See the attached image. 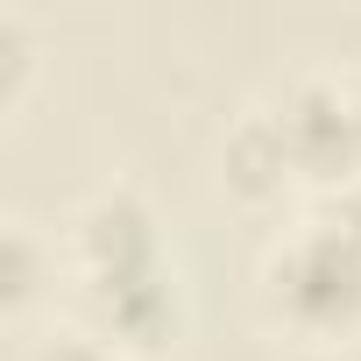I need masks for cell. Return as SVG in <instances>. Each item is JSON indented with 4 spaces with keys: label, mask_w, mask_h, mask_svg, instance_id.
<instances>
[{
    "label": "cell",
    "mask_w": 361,
    "mask_h": 361,
    "mask_svg": "<svg viewBox=\"0 0 361 361\" xmlns=\"http://www.w3.org/2000/svg\"><path fill=\"white\" fill-rule=\"evenodd\" d=\"M220 163H227V185H234V192H248V199H276L283 185H298V163H290V142H283V128H276L269 99H262V106H248V114L227 128Z\"/></svg>",
    "instance_id": "cell-4"
},
{
    "label": "cell",
    "mask_w": 361,
    "mask_h": 361,
    "mask_svg": "<svg viewBox=\"0 0 361 361\" xmlns=\"http://www.w3.org/2000/svg\"><path fill=\"white\" fill-rule=\"evenodd\" d=\"M283 142H290V163H298V185L305 192H354L361 177V128H354V106H347V71L333 64H305L276 85L269 99Z\"/></svg>",
    "instance_id": "cell-2"
},
{
    "label": "cell",
    "mask_w": 361,
    "mask_h": 361,
    "mask_svg": "<svg viewBox=\"0 0 361 361\" xmlns=\"http://www.w3.org/2000/svg\"><path fill=\"white\" fill-rule=\"evenodd\" d=\"M0 248H8V312H29V298L43 290V269L57 276V248H43V234L29 220H8Z\"/></svg>",
    "instance_id": "cell-5"
},
{
    "label": "cell",
    "mask_w": 361,
    "mask_h": 361,
    "mask_svg": "<svg viewBox=\"0 0 361 361\" xmlns=\"http://www.w3.org/2000/svg\"><path fill=\"white\" fill-rule=\"evenodd\" d=\"M29 361H128V347H114V340L92 333V326H64V333H50Z\"/></svg>",
    "instance_id": "cell-7"
},
{
    "label": "cell",
    "mask_w": 361,
    "mask_h": 361,
    "mask_svg": "<svg viewBox=\"0 0 361 361\" xmlns=\"http://www.w3.org/2000/svg\"><path fill=\"white\" fill-rule=\"evenodd\" d=\"M255 305L269 333L347 340L361 326V206L347 192H312V206L262 248Z\"/></svg>",
    "instance_id": "cell-1"
},
{
    "label": "cell",
    "mask_w": 361,
    "mask_h": 361,
    "mask_svg": "<svg viewBox=\"0 0 361 361\" xmlns=\"http://www.w3.org/2000/svg\"><path fill=\"white\" fill-rule=\"evenodd\" d=\"M64 262L78 283H114V276H135V269H156L163 262V241H156V213L135 185H99L71 227H64Z\"/></svg>",
    "instance_id": "cell-3"
},
{
    "label": "cell",
    "mask_w": 361,
    "mask_h": 361,
    "mask_svg": "<svg viewBox=\"0 0 361 361\" xmlns=\"http://www.w3.org/2000/svg\"><path fill=\"white\" fill-rule=\"evenodd\" d=\"M29 64H36V50H29V22H22L15 8H0V106H15V99H22Z\"/></svg>",
    "instance_id": "cell-6"
},
{
    "label": "cell",
    "mask_w": 361,
    "mask_h": 361,
    "mask_svg": "<svg viewBox=\"0 0 361 361\" xmlns=\"http://www.w3.org/2000/svg\"><path fill=\"white\" fill-rule=\"evenodd\" d=\"M347 106H354V128H361V64H347Z\"/></svg>",
    "instance_id": "cell-8"
}]
</instances>
